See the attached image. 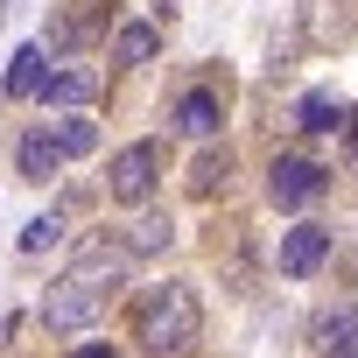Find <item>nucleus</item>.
<instances>
[{"label":"nucleus","mask_w":358,"mask_h":358,"mask_svg":"<svg viewBox=\"0 0 358 358\" xmlns=\"http://www.w3.org/2000/svg\"><path fill=\"white\" fill-rule=\"evenodd\" d=\"M127 246H113V239H92L85 253H78V267L43 295V323L50 330H85V323H99V309H106V288H120V274H127Z\"/></svg>","instance_id":"nucleus-1"},{"label":"nucleus","mask_w":358,"mask_h":358,"mask_svg":"<svg viewBox=\"0 0 358 358\" xmlns=\"http://www.w3.org/2000/svg\"><path fill=\"white\" fill-rule=\"evenodd\" d=\"M197 295L183 288V281H162V288H148L141 302H134V337L148 344V351H190L197 344Z\"/></svg>","instance_id":"nucleus-2"},{"label":"nucleus","mask_w":358,"mask_h":358,"mask_svg":"<svg viewBox=\"0 0 358 358\" xmlns=\"http://www.w3.org/2000/svg\"><path fill=\"white\" fill-rule=\"evenodd\" d=\"M155 176H162V148H155V141H134V148L113 155V176H106V183H113L120 204H148Z\"/></svg>","instance_id":"nucleus-3"},{"label":"nucleus","mask_w":358,"mask_h":358,"mask_svg":"<svg viewBox=\"0 0 358 358\" xmlns=\"http://www.w3.org/2000/svg\"><path fill=\"white\" fill-rule=\"evenodd\" d=\"M302 36L316 50H344L358 36V0H302Z\"/></svg>","instance_id":"nucleus-4"},{"label":"nucleus","mask_w":358,"mask_h":358,"mask_svg":"<svg viewBox=\"0 0 358 358\" xmlns=\"http://www.w3.org/2000/svg\"><path fill=\"white\" fill-rule=\"evenodd\" d=\"M267 197H274L281 211H295V204L323 197V169H316V162H302V155H274V169H267Z\"/></svg>","instance_id":"nucleus-5"},{"label":"nucleus","mask_w":358,"mask_h":358,"mask_svg":"<svg viewBox=\"0 0 358 358\" xmlns=\"http://www.w3.org/2000/svg\"><path fill=\"white\" fill-rule=\"evenodd\" d=\"M0 92L8 99H43L50 92V64H43V43H22L8 57V78H0Z\"/></svg>","instance_id":"nucleus-6"},{"label":"nucleus","mask_w":358,"mask_h":358,"mask_svg":"<svg viewBox=\"0 0 358 358\" xmlns=\"http://www.w3.org/2000/svg\"><path fill=\"white\" fill-rule=\"evenodd\" d=\"M323 253H330V232H323V225H295V232H281V274H316Z\"/></svg>","instance_id":"nucleus-7"},{"label":"nucleus","mask_w":358,"mask_h":358,"mask_svg":"<svg viewBox=\"0 0 358 358\" xmlns=\"http://www.w3.org/2000/svg\"><path fill=\"white\" fill-rule=\"evenodd\" d=\"M295 127H309V134H337V127H351V113H344L337 92H309V99L295 106Z\"/></svg>","instance_id":"nucleus-8"},{"label":"nucleus","mask_w":358,"mask_h":358,"mask_svg":"<svg viewBox=\"0 0 358 358\" xmlns=\"http://www.w3.org/2000/svg\"><path fill=\"white\" fill-rule=\"evenodd\" d=\"M316 344H323L330 358H337V351H344V358H358V309H351V302H344V309H330V316L316 323Z\"/></svg>","instance_id":"nucleus-9"},{"label":"nucleus","mask_w":358,"mask_h":358,"mask_svg":"<svg viewBox=\"0 0 358 358\" xmlns=\"http://www.w3.org/2000/svg\"><path fill=\"white\" fill-rule=\"evenodd\" d=\"M57 134H29L22 141V176H29V183H50V176H57Z\"/></svg>","instance_id":"nucleus-10"},{"label":"nucleus","mask_w":358,"mask_h":358,"mask_svg":"<svg viewBox=\"0 0 358 358\" xmlns=\"http://www.w3.org/2000/svg\"><path fill=\"white\" fill-rule=\"evenodd\" d=\"M155 43H162V36H155L148 22H120V29H113V57H120V64H148Z\"/></svg>","instance_id":"nucleus-11"},{"label":"nucleus","mask_w":358,"mask_h":358,"mask_svg":"<svg viewBox=\"0 0 358 358\" xmlns=\"http://www.w3.org/2000/svg\"><path fill=\"white\" fill-rule=\"evenodd\" d=\"M176 127L197 134V141H204V134H218V99H211V92H190L183 106H176Z\"/></svg>","instance_id":"nucleus-12"},{"label":"nucleus","mask_w":358,"mask_h":358,"mask_svg":"<svg viewBox=\"0 0 358 358\" xmlns=\"http://www.w3.org/2000/svg\"><path fill=\"white\" fill-rule=\"evenodd\" d=\"M92 92H99V71H57L43 99H50V106H85Z\"/></svg>","instance_id":"nucleus-13"},{"label":"nucleus","mask_w":358,"mask_h":358,"mask_svg":"<svg viewBox=\"0 0 358 358\" xmlns=\"http://www.w3.org/2000/svg\"><path fill=\"white\" fill-rule=\"evenodd\" d=\"M169 232H176V225H169L162 211H148V218L127 232V253H162V246H169Z\"/></svg>","instance_id":"nucleus-14"},{"label":"nucleus","mask_w":358,"mask_h":358,"mask_svg":"<svg viewBox=\"0 0 358 358\" xmlns=\"http://www.w3.org/2000/svg\"><path fill=\"white\" fill-rule=\"evenodd\" d=\"M57 148H64V155H92V148H99V127H92V120H64V127H57Z\"/></svg>","instance_id":"nucleus-15"},{"label":"nucleus","mask_w":358,"mask_h":358,"mask_svg":"<svg viewBox=\"0 0 358 358\" xmlns=\"http://www.w3.org/2000/svg\"><path fill=\"white\" fill-rule=\"evenodd\" d=\"M225 169H232V155H218V148H211V155H197V169H190V190H204V197H211Z\"/></svg>","instance_id":"nucleus-16"},{"label":"nucleus","mask_w":358,"mask_h":358,"mask_svg":"<svg viewBox=\"0 0 358 358\" xmlns=\"http://www.w3.org/2000/svg\"><path fill=\"white\" fill-rule=\"evenodd\" d=\"M57 232H64V225H57V218L43 211V218H29V232H22V246H29V253H43V246H57Z\"/></svg>","instance_id":"nucleus-17"},{"label":"nucleus","mask_w":358,"mask_h":358,"mask_svg":"<svg viewBox=\"0 0 358 358\" xmlns=\"http://www.w3.org/2000/svg\"><path fill=\"white\" fill-rule=\"evenodd\" d=\"M71 358H113V344H85V351H71Z\"/></svg>","instance_id":"nucleus-18"},{"label":"nucleus","mask_w":358,"mask_h":358,"mask_svg":"<svg viewBox=\"0 0 358 358\" xmlns=\"http://www.w3.org/2000/svg\"><path fill=\"white\" fill-rule=\"evenodd\" d=\"M344 148H351V169H358V120L344 127Z\"/></svg>","instance_id":"nucleus-19"},{"label":"nucleus","mask_w":358,"mask_h":358,"mask_svg":"<svg viewBox=\"0 0 358 358\" xmlns=\"http://www.w3.org/2000/svg\"><path fill=\"white\" fill-rule=\"evenodd\" d=\"M22 8H29V0H0V22H15V15H22Z\"/></svg>","instance_id":"nucleus-20"}]
</instances>
